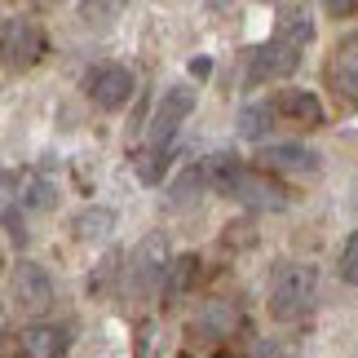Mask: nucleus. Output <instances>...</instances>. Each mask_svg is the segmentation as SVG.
Here are the masks:
<instances>
[{"label": "nucleus", "instance_id": "obj_2", "mask_svg": "<svg viewBox=\"0 0 358 358\" xmlns=\"http://www.w3.org/2000/svg\"><path fill=\"white\" fill-rule=\"evenodd\" d=\"M310 40H314V18H310V13H287V18L279 22V31L252 53V71H248V80L261 85V80L292 76Z\"/></svg>", "mask_w": 358, "mask_h": 358}, {"label": "nucleus", "instance_id": "obj_17", "mask_svg": "<svg viewBox=\"0 0 358 358\" xmlns=\"http://www.w3.org/2000/svg\"><path fill=\"white\" fill-rule=\"evenodd\" d=\"M341 279L345 283H354L358 287V230L350 235V243H345V252H341Z\"/></svg>", "mask_w": 358, "mask_h": 358}, {"label": "nucleus", "instance_id": "obj_16", "mask_svg": "<svg viewBox=\"0 0 358 358\" xmlns=\"http://www.w3.org/2000/svg\"><path fill=\"white\" fill-rule=\"evenodd\" d=\"M270 120H274V106H243L239 111V133L248 142H257V137H266Z\"/></svg>", "mask_w": 358, "mask_h": 358}, {"label": "nucleus", "instance_id": "obj_18", "mask_svg": "<svg viewBox=\"0 0 358 358\" xmlns=\"http://www.w3.org/2000/svg\"><path fill=\"white\" fill-rule=\"evenodd\" d=\"M150 336H155V327H150V323L137 327V358H150Z\"/></svg>", "mask_w": 358, "mask_h": 358}, {"label": "nucleus", "instance_id": "obj_20", "mask_svg": "<svg viewBox=\"0 0 358 358\" xmlns=\"http://www.w3.org/2000/svg\"><path fill=\"white\" fill-rule=\"evenodd\" d=\"M323 5H327V13H336V18H341V13L354 9V0H323Z\"/></svg>", "mask_w": 358, "mask_h": 358}, {"label": "nucleus", "instance_id": "obj_12", "mask_svg": "<svg viewBox=\"0 0 358 358\" xmlns=\"http://www.w3.org/2000/svg\"><path fill=\"white\" fill-rule=\"evenodd\" d=\"M274 111L287 115V120H296V124H306V129H319V124H323L319 98H314V93H301V89H283L279 102H274Z\"/></svg>", "mask_w": 358, "mask_h": 358}, {"label": "nucleus", "instance_id": "obj_13", "mask_svg": "<svg viewBox=\"0 0 358 358\" xmlns=\"http://www.w3.org/2000/svg\"><path fill=\"white\" fill-rule=\"evenodd\" d=\"M71 230H76L80 243H102V239L115 230V213H111V208H85V213L71 222Z\"/></svg>", "mask_w": 358, "mask_h": 358}, {"label": "nucleus", "instance_id": "obj_8", "mask_svg": "<svg viewBox=\"0 0 358 358\" xmlns=\"http://www.w3.org/2000/svg\"><path fill=\"white\" fill-rule=\"evenodd\" d=\"M85 89L102 111H120V106L133 98V71L129 66H98V71H89Z\"/></svg>", "mask_w": 358, "mask_h": 358}, {"label": "nucleus", "instance_id": "obj_6", "mask_svg": "<svg viewBox=\"0 0 358 358\" xmlns=\"http://www.w3.org/2000/svg\"><path fill=\"white\" fill-rule=\"evenodd\" d=\"M190 111H195V89L177 85V89L164 93L159 106H155V115H150V150H164V146H169Z\"/></svg>", "mask_w": 358, "mask_h": 358}, {"label": "nucleus", "instance_id": "obj_1", "mask_svg": "<svg viewBox=\"0 0 358 358\" xmlns=\"http://www.w3.org/2000/svg\"><path fill=\"white\" fill-rule=\"evenodd\" d=\"M203 173H208V186H217L222 195L248 203V208H270V213L287 208V190L279 182H270L266 169H243V164H235L230 155H213L203 164Z\"/></svg>", "mask_w": 358, "mask_h": 358}, {"label": "nucleus", "instance_id": "obj_3", "mask_svg": "<svg viewBox=\"0 0 358 358\" xmlns=\"http://www.w3.org/2000/svg\"><path fill=\"white\" fill-rule=\"evenodd\" d=\"M314 292H319V270L310 261H283L270 279V319L292 323L314 306Z\"/></svg>", "mask_w": 358, "mask_h": 358}, {"label": "nucleus", "instance_id": "obj_5", "mask_svg": "<svg viewBox=\"0 0 358 358\" xmlns=\"http://www.w3.org/2000/svg\"><path fill=\"white\" fill-rule=\"evenodd\" d=\"M9 301L18 306L22 314H45L53 306V283L49 274L31 266V261H22V266L9 270Z\"/></svg>", "mask_w": 358, "mask_h": 358}, {"label": "nucleus", "instance_id": "obj_7", "mask_svg": "<svg viewBox=\"0 0 358 358\" xmlns=\"http://www.w3.org/2000/svg\"><path fill=\"white\" fill-rule=\"evenodd\" d=\"M261 169L266 173H292V177H319L323 155L301 142H266L261 146Z\"/></svg>", "mask_w": 358, "mask_h": 358}, {"label": "nucleus", "instance_id": "obj_19", "mask_svg": "<svg viewBox=\"0 0 358 358\" xmlns=\"http://www.w3.org/2000/svg\"><path fill=\"white\" fill-rule=\"evenodd\" d=\"M27 203H31V208H49V203H53V199H49V186L36 182V186H31V199H27Z\"/></svg>", "mask_w": 358, "mask_h": 358}, {"label": "nucleus", "instance_id": "obj_11", "mask_svg": "<svg viewBox=\"0 0 358 358\" xmlns=\"http://www.w3.org/2000/svg\"><path fill=\"white\" fill-rule=\"evenodd\" d=\"M22 358H62L66 354V332L62 327H49V323H36L18 336Z\"/></svg>", "mask_w": 358, "mask_h": 358}, {"label": "nucleus", "instance_id": "obj_10", "mask_svg": "<svg viewBox=\"0 0 358 358\" xmlns=\"http://www.w3.org/2000/svg\"><path fill=\"white\" fill-rule=\"evenodd\" d=\"M5 53H9V66H31L40 53H45V36L31 18H9L5 27Z\"/></svg>", "mask_w": 358, "mask_h": 358}, {"label": "nucleus", "instance_id": "obj_4", "mask_svg": "<svg viewBox=\"0 0 358 358\" xmlns=\"http://www.w3.org/2000/svg\"><path fill=\"white\" fill-rule=\"evenodd\" d=\"M169 239L159 235H146L142 243H137V252H133V261H129V287L137 296H155L164 283H169Z\"/></svg>", "mask_w": 358, "mask_h": 358}, {"label": "nucleus", "instance_id": "obj_21", "mask_svg": "<svg viewBox=\"0 0 358 358\" xmlns=\"http://www.w3.org/2000/svg\"><path fill=\"white\" fill-rule=\"evenodd\" d=\"M208 66H213L208 58H195V62H190V71H195V76H208Z\"/></svg>", "mask_w": 358, "mask_h": 358}, {"label": "nucleus", "instance_id": "obj_9", "mask_svg": "<svg viewBox=\"0 0 358 358\" xmlns=\"http://www.w3.org/2000/svg\"><path fill=\"white\" fill-rule=\"evenodd\" d=\"M327 80L345 102H358V31H350L345 40H336L332 62H327Z\"/></svg>", "mask_w": 358, "mask_h": 358}, {"label": "nucleus", "instance_id": "obj_14", "mask_svg": "<svg viewBox=\"0 0 358 358\" xmlns=\"http://www.w3.org/2000/svg\"><path fill=\"white\" fill-rule=\"evenodd\" d=\"M124 5H129V0H85V5H80V22H85L89 31H106V27H115Z\"/></svg>", "mask_w": 358, "mask_h": 358}, {"label": "nucleus", "instance_id": "obj_15", "mask_svg": "<svg viewBox=\"0 0 358 358\" xmlns=\"http://www.w3.org/2000/svg\"><path fill=\"white\" fill-rule=\"evenodd\" d=\"M203 186H208V173H203V169H186L182 177H177V182L169 186V203H173V208L177 213H186L190 208V203H195L199 195H195V190H203Z\"/></svg>", "mask_w": 358, "mask_h": 358}]
</instances>
